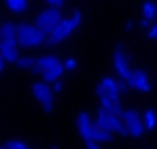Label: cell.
Wrapping results in <instances>:
<instances>
[{
    "label": "cell",
    "instance_id": "24",
    "mask_svg": "<svg viewBox=\"0 0 157 149\" xmlns=\"http://www.w3.org/2000/svg\"><path fill=\"white\" fill-rule=\"evenodd\" d=\"M61 91H63V83H61V79L53 81V93H61Z\"/></svg>",
    "mask_w": 157,
    "mask_h": 149
},
{
    "label": "cell",
    "instance_id": "18",
    "mask_svg": "<svg viewBox=\"0 0 157 149\" xmlns=\"http://www.w3.org/2000/svg\"><path fill=\"white\" fill-rule=\"evenodd\" d=\"M144 125H146V130H155V127H157V113H155V110H146V113H144Z\"/></svg>",
    "mask_w": 157,
    "mask_h": 149
},
{
    "label": "cell",
    "instance_id": "15",
    "mask_svg": "<svg viewBox=\"0 0 157 149\" xmlns=\"http://www.w3.org/2000/svg\"><path fill=\"white\" fill-rule=\"evenodd\" d=\"M17 30H19V27L13 25V23H4L0 36H2L4 40H17Z\"/></svg>",
    "mask_w": 157,
    "mask_h": 149
},
{
    "label": "cell",
    "instance_id": "21",
    "mask_svg": "<svg viewBox=\"0 0 157 149\" xmlns=\"http://www.w3.org/2000/svg\"><path fill=\"white\" fill-rule=\"evenodd\" d=\"M2 147H6V149H27L29 143H25L23 140H8Z\"/></svg>",
    "mask_w": 157,
    "mask_h": 149
},
{
    "label": "cell",
    "instance_id": "19",
    "mask_svg": "<svg viewBox=\"0 0 157 149\" xmlns=\"http://www.w3.org/2000/svg\"><path fill=\"white\" fill-rule=\"evenodd\" d=\"M140 9H142V15H144V19H150V21H153V19H155V15H157V6H155L153 2H150V0H148V2H144Z\"/></svg>",
    "mask_w": 157,
    "mask_h": 149
},
{
    "label": "cell",
    "instance_id": "17",
    "mask_svg": "<svg viewBox=\"0 0 157 149\" xmlns=\"http://www.w3.org/2000/svg\"><path fill=\"white\" fill-rule=\"evenodd\" d=\"M91 140L98 142V143H104V142H112V130H104V129H97L91 134Z\"/></svg>",
    "mask_w": 157,
    "mask_h": 149
},
{
    "label": "cell",
    "instance_id": "6",
    "mask_svg": "<svg viewBox=\"0 0 157 149\" xmlns=\"http://www.w3.org/2000/svg\"><path fill=\"white\" fill-rule=\"evenodd\" d=\"M121 117H123V121H125L127 129H129V136H132V138H140V136H144L146 125L140 121V115L134 110H125Z\"/></svg>",
    "mask_w": 157,
    "mask_h": 149
},
{
    "label": "cell",
    "instance_id": "1",
    "mask_svg": "<svg viewBox=\"0 0 157 149\" xmlns=\"http://www.w3.org/2000/svg\"><path fill=\"white\" fill-rule=\"evenodd\" d=\"M82 19H83L82 11H74L72 17L61 19L57 25H55V27L49 30V34H48V42H46V43H49V45H57V43L64 42L78 27L82 25Z\"/></svg>",
    "mask_w": 157,
    "mask_h": 149
},
{
    "label": "cell",
    "instance_id": "11",
    "mask_svg": "<svg viewBox=\"0 0 157 149\" xmlns=\"http://www.w3.org/2000/svg\"><path fill=\"white\" fill-rule=\"evenodd\" d=\"M64 64H57V66H53V68H48V70H44L42 72V77H44V81L46 83H53V81H57V79H61V76L64 74Z\"/></svg>",
    "mask_w": 157,
    "mask_h": 149
},
{
    "label": "cell",
    "instance_id": "4",
    "mask_svg": "<svg viewBox=\"0 0 157 149\" xmlns=\"http://www.w3.org/2000/svg\"><path fill=\"white\" fill-rule=\"evenodd\" d=\"M32 95L40 102L42 110L46 113L53 111V89H49V85L46 81L44 83H32Z\"/></svg>",
    "mask_w": 157,
    "mask_h": 149
},
{
    "label": "cell",
    "instance_id": "16",
    "mask_svg": "<svg viewBox=\"0 0 157 149\" xmlns=\"http://www.w3.org/2000/svg\"><path fill=\"white\" fill-rule=\"evenodd\" d=\"M36 64L42 68V72H44V70L53 68V66H57V64H61V62H59L57 57H53V55H44V57H40V59L36 61Z\"/></svg>",
    "mask_w": 157,
    "mask_h": 149
},
{
    "label": "cell",
    "instance_id": "23",
    "mask_svg": "<svg viewBox=\"0 0 157 149\" xmlns=\"http://www.w3.org/2000/svg\"><path fill=\"white\" fill-rule=\"evenodd\" d=\"M148 38L157 40V25H153V27H150V28H148Z\"/></svg>",
    "mask_w": 157,
    "mask_h": 149
},
{
    "label": "cell",
    "instance_id": "12",
    "mask_svg": "<svg viewBox=\"0 0 157 149\" xmlns=\"http://www.w3.org/2000/svg\"><path fill=\"white\" fill-rule=\"evenodd\" d=\"M110 130L112 132H117L121 136H127L129 134V129H127L125 121H123V117L116 115V113H110Z\"/></svg>",
    "mask_w": 157,
    "mask_h": 149
},
{
    "label": "cell",
    "instance_id": "14",
    "mask_svg": "<svg viewBox=\"0 0 157 149\" xmlns=\"http://www.w3.org/2000/svg\"><path fill=\"white\" fill-rule=\"evenodd\" d=\"M95 127H97V129L110 130V111H106L104 108H100V110H98L97 119H95Z\"/></svg>",
    "mask_w": 157,
    "mask_h": 149
},
{
    "label": "cell",
    "instance_id": "27",
    "mask_svg": "<svg viewBox=\"0 0 157 149\" xmlns=\"http://www.w3.org/2000/svg\"><path fill=\"white\" fill-rule=\"evenodd\" d=\"M4 62H6V59H4V55L0 53V74H2V70H4Z\"/></svg>",
    "mask_w": 157,
    "mask_h": 149
},
{
    "label": "cell",
    "instance_id": "5",
    "mask_svg": "<svg viewBox=\"0 0 157 149\" xmlns=\"http://www.w3.org/2000/svg\"><path fill=\"white\" fill-rule=\"evenodd\" d=\"M114 66H116V72H117L119 79H125V81L129 83V79L132 77V72H131V68H129L125 47H123L121 43H117L116 49H114Z\"/></svg>",
    "mask_w": 157,
    "mask_h": 149
},
{
    "label": "cell",
    "instance_id": "20",
    "mask_svg": "<svg viewBox=\"0 0 157 149\" xmlns=\"http://www.w3.org/2000/svg\"><path fill=\"white\" fill-rule=\"evenodd\" d=\"M15 64H17L19 68H27V70H32V68H34V64H36V61L32 59V57H19V59L15 61Z\"/></svg>",
    "mask_w": 157,
    "mask_h": 149
},
{
    "label": "cell",
    "instance_id": "7",
    "mask_svg": "<svg viewBox=\"0 0 157 149\" xmlns=\"http://www.w3.org/2000/svg\"><path fill=\"white\" fill-rule=\"evenodd\" d=\"M76 125H78V132H80L82 138L85 142L91 140V134L95 130V123L91 121V117H89L87 111H80V115H78V119H76Z\"/></svg>",
    "mask_w": 157,
    "mask_h": 149
},
{
    "label": "cell",
    "instance_id": "8",
    "mask_svg": "<svg viewBox=\"0 0 157 149\" xmlns=\"http://www.w3.org/2000/svg\"><path fill=\"white\" fill-rule=\"evenodd\" d=\"M129 85L132 89L140 91V93H150L151 91V85H150V79H148V74H146V70H134L132 72V77L129 79Z\"/></svg>",
    "mask_w": 157,
    "mask_h": 149
},
{
    "label": "cell",
    "instance_id": "25",
    "mask_svg": "<svg viewBox=\"0 0 157 149\" xmlns=\"http://www.w3.org/2000/svg\"><path fill=\"white\" fill-rule=\"evenodd\" d=\"M46 2H48L49 6H55V8H61V6L64 4V0H46Z\"/></svg>",
    "mask_w": 157,
    "mask_h": 149
},
{
    "label": "cell",
    "instance_id": "28",
    "mask_svg": "<svg viewBox=\"0 0 157 149\" xmlns=\"http://www.w3.org/2000/svg\"><path fill=\"white\" fill-rule=\"evenodd\" d=\"M132 27H134L132 21H127V23H125V30H132Z\"/></svg>",
    "mask_w": 157,
    "mask_h": 149
},
{
    "label": "cell",
    "instance_id": "9",
    "mask_svg": "<svg viewBox=\"0 0 157 149\" xmlns=\"http://www.w3.org/2000/svg\"><path fill=\"white\" fill-rule=\"evenodd\" d=\"M17 40H4L0 42V53L4 55L6 62H15L19 59V53H17Z\"/></svg>",
    "mask_w": 157,
    "mask_h": 149
},
{
    "label": "cell",
    "instance_id": "13",
    "mask_svg": "<svg viewBox=\"0 0 157 149\" xmlns=\"http://www.w3.org/2000/svg\"><path fill=\"white\" fill-rule=\"evenodd\" d=\"M6 6L12 13H25L29 9V0H6Z\"/></svg>",
    "mask_w": 157,
    "mask_h": 149
},
{
    "label": "cell",
    "instance_id": "30",
    "mask_svg": "<svg viewBox=\"0 0 157 149\" xmlns=\"http://www.w3.org/2000/svg\"><path fill=\"white\" fill-rule=\"evenodd\" d=\"M0 42H2V40H0Z\"/></svg>",
    "mask_w": 157,
    "mask_h": 149
},
{
    "label": "cell",
    "instance_id": "3",
    "mask_svg": "<svg viewBox=\"0 0 157 149\" xmlns=\"http://www.w3.org/2000/svg\"><path fill=\"white\" fill-rule=\"evenodd\" d=\"M61 19H63L61 9H59V8H55V6H49L48 9H44V11H40V13H38L36 21H34V25H36L38 28H42L44 32H48V34H49V30H51L55 25H57Z\"/></svg>",
    "mask_w": 157,
    "mask_h": 149
},
{
    "label": "cell",
    "instance_id": "2",
    "mask_svg": "<svg viewBox=\"0 0 157 149\" xmlns=\"http://www.w3.org/2000/svg\"><path fill=\"white\" fill-rule=\"evenodd\" d=\"M48 42V32L36 25H21L17 30V43L21 47H38Z\"/></svg>",
    "mask_w": 157,
    "mask_h": 149
},
{
    "label": "cell",
    "instance_id": "22",
    "mask_svg": "<svg viewBox=\"0 0 157 149\" xmlns=\"http://www.w3.org/2000/svg\"><path fill=\"white\" fill-rule=\"evenodd\" d=\"M76 66H78L76 59H68V61H64V68H66V70H74Z\"/></svg>",
    "mask_w": 157,
    "mask_h": 149
},
{
    "label": "cell",
    "instance_id": "29",
    "mask_svg": "<svg viewBox=\"0 0 157 149\" xmlns=\"http://www.w3.org/2000/svg\"><path fill=\"white\" fill-rule=\"evenodd\" d=\"M0 32H2V27H0Z\"/></svg>",
    "mask_w": 157,
    "mask_h": 149
},
{
    "label": "cell",
    "instance_id": "10",
    "mask_svg": "<svg viewBox=\"0 0 157 149\" xmlns=\"http://www.w3.org/2000/svg\"><path fill=\"white\" fill-rule=\"evenodd\" d=\"M100 85H102L104 93H106L112 100H119V93H121L119 81H116V79H112V77H104L102 81H100Z\"/></svg>",
    "mask_w": 157,
    "mask_h": 149
},
{
    "label": "cell",
    "instance_id": "26",
    "mask_svg": "<svg viewBox=\"0 0 157 149\" xmlns=\"http://www.w3.org/2000/svg\"><path fill=\"white\" fill-rule=\"evenodd\" d=\"M150 25H151L150 19H142V21H140V27H144V28H150Z\"/></svg>",
    "mask_w": 157,
    "mask_h": 149
}]
</instances>
